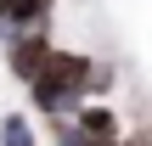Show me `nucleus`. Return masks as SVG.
<instances>
[{"instance_id":"1","label":"nucleus","mask_w":152,"mask_h":146,"mask_svg":"<svg viewBox=\"0 0 152 146\" xmlns=\"http://www.w3.org/2000/svg\"><path fill=\"white\" fill-rule=\"evenodd\" d=\"M90 68H96V51L56 45L51 62L23 84V90H28V113H34V118H73V113L90 101Z\"/></svg>"},{"instance_id":"2","label":"nucleus","mask_w":152,"mask_h":146,"mask_svg":"<svg viewBox=\"0 0 152 146\" xmlns=\"http://www.w3.org/2000/svg\"><path fill=\"white\" fill-rule=\"evenodd\" d=\"M51 51H56V28H28V34H17V39L0 45V62H6V73H11L17 84H28V79L51 62Z\"/></svg>"},{"instance_id":"3","label":"nucleus","mask_w":152,"mask_h":146,"mask_svg":"<svg viewBox=\"0 0 152 146\" xmlns=\"http://www.w3.org/2000/svg\"><path fill=\"white\" fill-rule=\"evenodd\" d=\"M73 124H79L90 141H118V135H124V118H118L113 101H85V107L73 113Z\"/></svg>"},{"instance_id":"4","label":"nucleus","mask_w":152,"mask_h":146,"mask_svg":"<svg viewBox=\"0 0 152 146\" xmlns=\"http://www.w3.org/2000/svg\"><path fill=\"white\" fill-rule=\"evenodd\" d=\"M0 118H6V146H39V124L28 107H6Z\"/></svg>"},{"instance_id":"5","label":"nucleus","mask_w":152,"mask_h":146,"mask_svg":"<svg viewBox=\"0 0 152 146\" xmlns=\"http://www.w3.org/2000/svg\"><path fill=\"white\" fill-rule=\"evenodd\" d=\"M113 90H118V62L96 56V68H90V101H113Z\"/></svg>"},{"instance_id":"6","label":"nucleus","mask_w":152,"mask_h":146,"mask_svg":"<svg viewBox=\"0 0 152 146\" xmlns=\"http://www.w3.org/2000/svg\"><path fill=\"white\" fill-rule=\"evenodd\" d=\"M45 124H51V146H90V135L73 118H45Z\"/></svg>"},{"instance_id":"7","label":"nucleus","mask_w":152,"mask_h":146,"mask_svg":"<svg viewBox=\"0 0 152 146\" xmlns=\"http://www.w3.org/2000/svg\"><path fill=\"white\" fill-rule=\"evenodd\" d=\"M0 146H6V118H0Z\"/></svg>"}]
</instances>
